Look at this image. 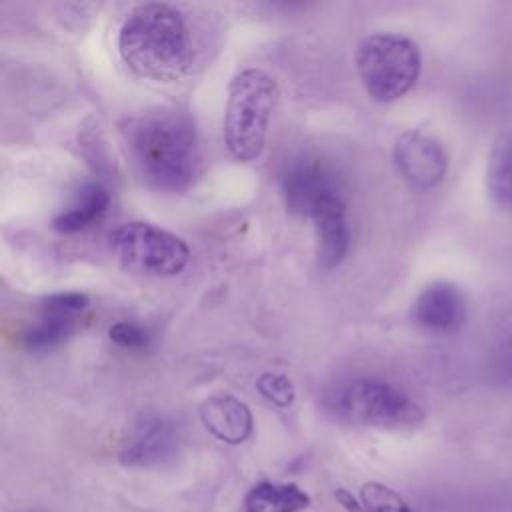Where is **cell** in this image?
Wrapping results in <instances>:
<instances>
[{"label": "cell", "instance_id": "5", "mask_svg": "<svg viewBox=\"0 0 512 512\" xmlns=\"http://www.w3.org/2000/svg\"><path fill=\"white\" fill-rule=\"evenodd\" d=\"M356 68L374 102H394L416 84L422 68L418 44L398 32H374L356 48Z\"/></svg>", "mask_w": 512, "mask_h": 512}, {"label": "cell", "instance_id": "21", "mask_svg": "<svg viewBox=\"0 0 512 512\" xmlns=\"http://www.w3.org/2000/svg\"><path fill=\"white\" fill-rule=\"evenodd\" d=\"M334 496H336V500L344 506L346 512H368V508H366L364 504H358L356 498H354L348 490H344V488H336Z\"/></svg>", "mask_w": 512, "mask_h": 512}, {"label": "cell", "instance_id": "2", "mask_svg": "<svg viewBox=\"0 0 512 512\" xmlns=\"http://www.w3.org/2000/svg\"><path fill=\"white\" fill-rule=\"evenodd\" d=\"M118 52L138 76L174 82L192 64V38L184 14L166 2L136 6L118 32Z\"/></svg>", "mask_w": 512, "mask_h": 512}, {"label": "cell", "instance_id": "9", "mask_svg": "<svg viewBox=\"0 0 512 512\" xmlns=\"http://www.w3.org/2000/svg\"><path fill=\"white\" fill-rule=\"evenodd\" d=\"M280 184L286 210L300 218H308L320 202L342 192L334 172L318 158L308 156L292 160L286 166Z\"/></svg>", "mask_w": 512, "mask_h": 512}, {"label": "cell", "instance_id": "16", "mask_svg": "<svg viewBox=\"0 0 512 512\" xmlns=\"http://www.w3.org/2000/svg\"><path fill=\"white\" fill-rule=\"evenodd\" d=\"M310 506V496L292 482H260L244 496V512H300Z\"/></svg>", "mask_w": 512, "mask_h": 512}, {"label": "cell", "instance_id": "11", "mask_svg": "<svg viewBox=\"0 0 512 512\" xmlns=\"http://www.w3.org/2000/svg\"><path fill=\"white\" fill-rule=\"evenodd\" d=\"M180 432L166 416H142L120 448V462L130 468H154L172 460Z\"/></svg>", "mask_w": 512, "mask_h": 512}, {"label": "cell", "instance_id": "4", "mask_svg": "<svg viewBox=\"0 0 512 512\" xmlns=\"http://www.w3.org/2000/svg\"><path fill=\"white\" fill-rule=\"evenodd\" d=\"M278 94L274 76L262 68H244L230 80L224 140L236 160L250 162L262 154Z\"/></svg>", "mask_w": 512, "mask_h": 512}, {"label": "cell", "instance_id": "6", "mask_svg": "<svg viewBox=\"0 0 512 512\" xmlns=\"http://www.w3.org/2000/svg\"><path fill=\"white\" fill-rule=\"evenodd\" d=\"M108 240L120 264L136 274L176 276L190 260V250L180 236L142 220L116 226Z\"/></svg>", "mask_w": 512, "mask_h": 512}, {"label": "cell", "instance_id": "10", "mask_svg": "<svg viewBox=\"0 0 512 512\" xmlns=\"http://www.w3.org/2000/svg\"><path fill=\"white\" fill-rule=\"evenodd\" d=\"M412 318L430 334H454L466 324L468 298L454 282L436 280L418 292L412 304Z\"/></svg>", "mask_w": 512, "mask_h": 512}, {"label": "cell", "instance_id": "8", "mask_svg": "<svg viewBox=\"0 0 512 512\" xmlns=\"http://www.w3.org/2000/svg\"><path fill=\"white\" fill-rule=\"evenodd\" d=\"M392 158L400 176L418 190L436 188L448 170L442 144L420 130L402 132L394 142Z\"/></svg>", "mask_w": 512, "mask_h": 512}, {"label": "cell", "instance_id": "7", "mask_svg": "<svg viewBox=\"0 0 512 512\" xmlns=\"http://www.w3.org/2000/svg\"><path fill=\"white\" fill-rule=\"evenodd\" d=\"M88 304L90 300L82 292H58L44 298L36 318L22 332V344L34 352L62 344L80 328Z\"/></svg>", "mask_w": 512, "mask_h": 512}, {"label": "cell", "instance_id": "15", "mask_svg": "<svg viewBox=\"0 0 512 512\" xmlns=\"http://www.w3.org/2000/svg\"><path fill=\"white\" fill-rule=\"evenodd\" d=\"M486 190L498 208L512 214V132L498 134L490 148Z\"/></svg>", "mask_w": 512, "mask_h": 512}, {"label": "cell", "instance_id": "3", "mask_svg": "<svg viewBox=\"0 0 512 512\" xmlns=\"http://www.w3.org/2000/svg\"><path fill=\"white\" fill-rule=\"evenodd\" d=\"M322 410L336 422L372 428H416L424 422L422 406L398 386L380 378H348L328 386Z\"/></svg>", "mask_w": 512, "mask_h": 512}, {"label": "cell", "instance_id": "14", "mask_svg": "<svg viewBox=\"0 0 512 512\" xmlns=\"http://www.w3.org/2000/svg\"><path fill=\"white\" fill-rule=\"evenodd\" d=\"M108 202H110L108 190L98 182H88L76 192L70 206L64 208L60 214H56V218L52 220V226L62 234L80 232L90 224H94L106 212Z\"/></svg>", "mask_w": 512, "mask_h": 512}, {"label": "cell", "instance_id": "1", "mask_svg": "<svg viewBox=\"0 0 512 512\" xmlns=\"http://www.w3.org/2000/svg\"><path fill=\"white\" fill-rule=\"evenodd\" d=\"M140 178L160 192L186 190L200 164L194 122L174 108L146 110L122 128Z\"/></svg>", "mask_w": 512, "mask_h": 512}, {"label": "cell", "instance_id": "18", "mask_svg": "<svg viewBox=\"0 0 512 512\" xmlns=\"http://www.w3.org/2000/svg\"><path fill=\"white\" fill-rule=\"evenodd\" d=\"M360 498L368 512H416L398 492L380 482L362 484Z\"/></svg>", "mask_w": 512, "mask_h": 512}, {"label": "cell", "instance_id": "13", "mask_svg": "<svg viewBox=\"0 0 512 512\" xmlns=\"http://www.w3.org/2000/svg\"><path fill=\"white\" fill-rule=\"evenodd\" d=\"M200 420L204 428L226 444H242L254 430L250 408L232 394H212L200 404Z\"/></svg>", "mask_w": 512, "mask_h": 512}, {"label": "cell", "instance_id": "19", "mask_svg": "<svg viewBox=\"0 0 512 512\" xmlns=\"http://www.w3.org/2000/svg\"><path fill=\"white\" fill-rule=\"evenodd\" d=\"M256 388L268 402H272L280 408L290 406L296 398V390H294L292 380L286 374H280V372L260 374L258 380H256Z\"/></svg>", "mask_w": 512, "mask_h": 512}, {"label": "cell", "instance_id": "17", "mask_svg": "<svg viewBox=\"0 0 512 512\" xmlns=\"http://www.w3.org/2000/svg\"><path fill=\"white\" fill-rule=\"evenodd\" d=\"M484 378L498 390H512V316L496 322L484 354Z\"/></svg>", "mask_w": 512, "mask_h": 512}, {"label": "cell", "instance_id": "12", "mask_svg": "<svg viewBox=\"0 0 512 512\" xmlns=\"http://www.w3.org/2000/svg\"><path fill=\"white\" fill-rule=\"evenodd\" d=\"M316 236V256L322 268H332L342 262L348 252L350 230L346 220V202L342 192L320 202L308 216Z\"/></svg>", "mask_w": 512, "mask_h": 512}, {"label": "cell", "instance_id": "20", "mask_svg": "<svg viewBox=\"0 0 512 512\" xmlns=\"http://www.w3.org/2000/svg\"><path fill=\"white\" fill-rule=\"evenodd\" d=\"M108 336L116 346L126 350H144L150 344V334L146 332V328L130 320H120L112 324Z\"/></svg>", "mask_w": 512, "mask_h": 512}]
</instances>
